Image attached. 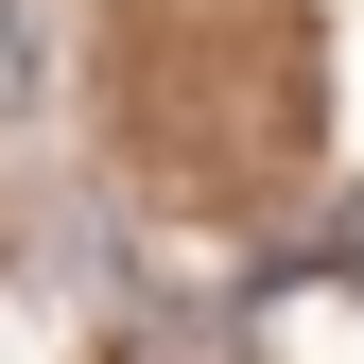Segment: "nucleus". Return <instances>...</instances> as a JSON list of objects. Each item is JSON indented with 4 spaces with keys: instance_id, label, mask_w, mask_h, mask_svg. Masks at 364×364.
<instances>
[]
</instances>
